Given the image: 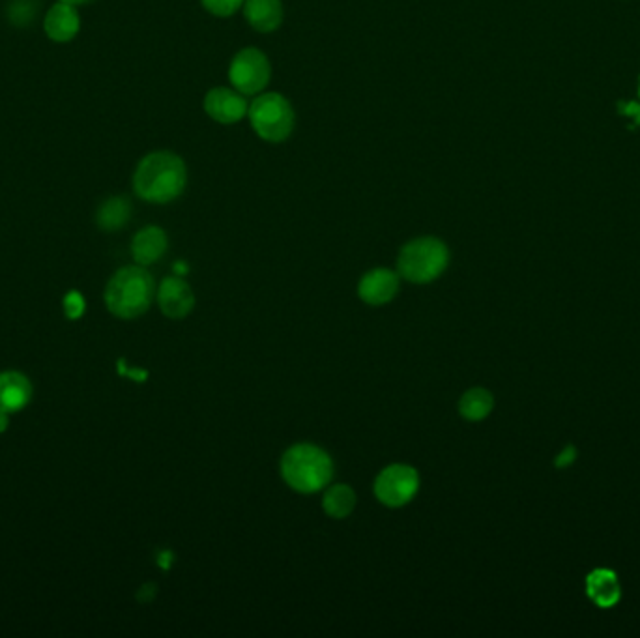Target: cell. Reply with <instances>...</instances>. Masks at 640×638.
Instances as JSON below:
<instances>
[{
    "mask_svg": "<svg viewBox=\"0 0 640 638\" xmlns=\"http://www.w3.org/2000/svg\"><path fill=\"white\" fill-rule=\"evenodd\" d=\"M618 111H620L622 115L635 116V120H637V124H640V103H637V102L620 103V105H618Z\"/></svg>",
    "mask_w": 640,
    "mask_h": 638,
    "instance_id": "23",
    "label": "cell"
},
{
    "mask_svg": "<svg viewBox=\"0 0 640 638\" xmlns=\"http://www.w3.org/2000/svg\"><path fill=\"white\" fill-rule=\"evenodd\" d=\"M158 594V588L154 586V584H145L141 590H139V595H137V599L139 601H152L154 597Z\"/></svg>",
    "mask_w": 640,
    "mask_h": 638,
    "instance_id": "24",
    "label": "cell"
},
{
    "mask_svg": "<svg viewBox=\"0 0 640 638\" xmlns=\"http://www.w3.org/2000/svg\"><path fill=\"white\" fill-rule=\"evenodd\" d=\"M158 304L165 317L180 320L193 311L195 296L182 277H165L158 289Z\"/></svg>",
    "mask_w": 640,
    "mask_h": 638,
    "instance_id": "10",
    "label": "cell"
},
{
    "mask_svg": "<svg viewBox=\"0 0 640 638\" xmlns=\"http://www.w3.org/2000/svg\"><path fill=\"white\" fill-rule=\"evenodd\" d=\"M10 425V418H8V412L6 410H0V435L8 429Z\"/></svg>",
    "mask_w": 640,
    "mask_h": 638,
    "instance_id": "25",
    "label": "cell"
},
{
    "mask_svg": "<svg viewBox=\"0 0 640 638\" xmlns=\"http://www.w3.org/2000/svg\"><path fill=\"white\" fill-rule=\"evenodd\" d=\"M575 459H577V448L573 444H568L564 450L560 451V455L554 459V466L556 468H568V466L575 463Z\"/></svg>",
    "mask_w": 640,
    "mask_h": 638,
    "instance_id": "22",
    "label": "cell"
},
{
    "mask_svg": "<svg viewBox=\"0 0 640 638\" xmlns=\"http://www.w3.org/2000/svg\"><path fill=\"white\" fill-rule=\"evenodd\" d=\"M184 262H176L175 270L176 272H180V274H186L188 272V266H182Z\"/></svg>",
    "mask_w": 640,
    "mask_h": 638,
    "instance_id": "27",
    "label": "cell"
},
{
    "mask_svg": "<svg viewBox=\"0 0 640 638\" xmlns=\"http://www.w3.org/2000/svg\"><path fill=\"white\" fill-rule=\"evenodd\" d=\"M356 493L354 489L345 485V483H335V485H328L324 496H322V509L328 517L332 519H347L350 513L356 508Z\"/></svg>",
    "mask_w": 640,
    "mask_h": 638,
    "instance_id": "17",
    "label": "cell"
},
{
    "mask_svg": "<svg viewBox=\"0 0 640 638\" xmlns=\"http://www.w3.org/2000/svg\"><path fill=\"white\" fill-rule=\"evenodd\" d=\"M169 246L167 234L156 225H148L137 232L131 240V255L139 266H150L160 261Z\"/></svg>",
    "mask_w": 640,
    "mask_h": 638,
    "instance_id": "12",
    "label": "cell"
},
{
    "mask_svg": "<svg viewBox=\"0 0 640 638\" xmlns=\"http://www.w3.org/2000/svg\"><path fill=\"white\" fill-rule=\"evenodd\" d=\"M639 94H640V79H639Z\"/></svg>",
    "mask_w": 640,
    "mask_h": 638,
    "instance_id": "28",
    "label": "cell"
},
{
    "mask_svg": "<svg viewBox=\"0 0 640 638\" xmlns=\"http://www.w3.org/2000/svg\"><path fill=\"white\" fill-rule=\"evenodd\" d=\"M420 474L410 464H390L380 472L373 491L382 506L405 508L420 491Z\"/></svg>",
    "mask_w": 640,
    "mask_h": 638,
    "instance_id": "6",
    "label": "cell"
},
{
    "mask_svg": "<svg viewBox=\"0 0 640 638\" xmlns=\"http://www.w3.org/2000/svg\"><path fill=\"white\" fill-rule=\"evenodd\" d=\"M401 276L388 268H375L367 272L358 283V296L367 305H386L392 302L399 292Z\"/></svg>",
    "mask_w": 640,
    "mask_h": 638,
    "instance_id": "9",
    "label": "cell"
},
{
    "mask_svg": "<svg viewBox=\"0 0 640 638\" xmlns=\"http://www.w3.org/2000/svg\"><path fill=\"white\" fill-rule=\"evenodd\" d=\"M85 305L87 304H85L83 294H81V292H77V290H72V292H68V294H66L64 302H62L64 315H66L70 320H77L79 317H83V313H85Z\"/></svg>",
    "mask_w": 640,
    "mask_h": 638,
    "instance_id": "21",
    "label": "cell"
},
{
    "mask_svg": "<svg viewBox=\"0 0 640 638\" xmlns=\"http://www.w3.org/2000/svg\"><path fill=\"white\" fill-rule=\"evenodd\" d=\"M6 14L14 27H27L36 17V4L32 0H12Z\"/></svg>",
    "mask_w": 640,
    "mask_h": 638,
    "instance_id": "19",
    "label": "cell"
},
{
    "mask_svg": "<svg viewBox=\"0 0 640 638\" xmlns=\"http://www.w3.org/2000/svg\"><path fill=\"white\" fill-rule=\"evenodd\" d=\"M131 218L130 199L124 195H113L105 199L98 212H96V223L105 232H117L128 225Z\"/></svg>",
    "mask_w": 640,
    "mask_h": 638,
    "instance_id": "16",
    "label": "cell"
},
{
    "mask_svg": "<svg viewBox=\"0 0 640 638\" xmlns=\"http://www.w3.org/2000/svg\"><path fill=\"white\" fill-rule=\"evenodd\" d=\"M204 111L219 124H236L248 116L249 105L246 96L236 88H212L204 98Z\"/></svg>",
    "mask_w": 640,
    "mask_h": 638,
    "instance_id": "8",
    "label": "cell"
},
{
    "mask_svg": "<svg viewBox=\"0 0 640 638\" xmlns=\"http://www.w3.org/2000/svg\"><path fill=\"white\" fill-rule=\"evenodd\" d=\"M156 285L145 266H128L109 279L105 305L118 319L131 320L145 315L154 300Z\"/></svg>",
    "mask_w": 640,
    "mask_h": 638,
    "instance_id": "3",
    "label": "cell"
},
{
    "mask_svg": "<svg viewBox=\"0 0 640 638\" xmlns=\"http://www.w3.org/2000/svg\"><path fill=\"white\" fill-rule=\"evenodd\" d=\"M270 77H272L270 60L257 47H246L238 51L231 60V66H229L231 85L246 98L259 96L262 90L268 87Z\"/></svg>",
    "mask_w": 640,
    "mask_h": 638,
    "instance_id": "7",
    "label": "cell"
},
{
    "mask_svg": "<svg viewBox=\"0 0 640 638\" xmlns=\"http://www.w3.org/2000/svg\"><path fill=\"white\" fill-rule=\"evenodd\" d=\"M131 184L135 195L145 203H173L186 189L188 169L175 152L156 150L137 163Z\"/></svg>",
    "mask_w": 640,
    "mask_h": 638,
    "instance_id": "1",
    "label": "cell"
},
{
    "mask_svg": "<svg viewBox=\"0 0 640 638\" xmlns=\"http://www.w3.org/2000/svg\"><path fill=\"white\" fill-rule=\"evenodd\" d=\"M450 249L435 236H420L401 247L397 257V274L408 283L429 285L446 272Z\"/></svg>",
    "mask_w": 640,
    "mask_h": 638,
    "instance_id": "4",
    "label": "cell"
},
{
    "mask_svg": "<svg viewBox=\"0 0 640 638\" xmlns=\"http://www.w3.org/2000/svg\"><path fill=\"white\" fill-rule=\"evenodd\" d=\"M249 122L255 133L266 143H283L294 130V109L279 92L259 94L249 105Z\"/></svg>",
    "mask_w": 640,
    "mask_h": 638,
    "instance_id": "5",
    "label": "cell"
},
{
    "mask_svg": "<svg viewBox=\"0 0 640 638\" xmlns=\"http://www.w3.org/2000/svg\"><path fill=\"white\" fill-rule=\"evenodd\" d=\"M32 386L29 378L17 371L0 373V410L15 414L29 405Z\"/></svg>",
    "mask_w": 640,
    "mask_h": 638,
    "instance_id": "13",
    "label": "cell"
},
{
    "mask_svg": "<svg viewBox=\"0 0 640 638\" xmlns=\"http://www.w3.org/2000/svg\"><path fill=\"white\" fill-rule=\"evenodd\" d=\"M244 17L251 29L268 34L279 29L283 23V4L281 0H246Z\"/></svg>",
    "mask_w": 640,
    "mask_h": 638,
    "instance_id": "14",
    "label": "cell"
},
{
    "mask_svg": "<svg viewBox=\"0 0 640 638\" xmlns=\"http://www.w3.org/2000/svg\"><path fill=\"white\" fill-rule=\"evenodd\" d=\"M206 12L216 17H231L236 14L246 0H201Z\"/></svg>",
    "mask_w": 640,
    "mask_h": 638,
    "instance_id": "20",
    "label": "cell"
},
{
    "mask_svg": "<svg viewBox=\"0 0 640 638\" xmlns=\"http://www.w3.org/2000/svg\"><path fill=\"white\" fill-rule=\"evenodd\" d=\"M495 408L493 393L485 388H470L459 399V414L466 421H481L489 418Z\"/></svg>",
    "mask_w": 640,
    "mask_h": 638,
    "instance_id": "18",
    "label": "cell"
},
{
    "mask_svg": "<svg viewBox=\"0 0 640 638\" xmlns=\"http://www.w3.org/2000/svg\"><path fill=\"white\" fill-rule=\"evenodd\" d=\"M588 597L601 609H611L622 595V588L616 573L611 569H596L586 579Z\"/></svg>",
    "mask_w": 640,
    "mask_h": 638,
    "instance_id": "15",
    "label": "cell"
},
{
    "mask_svg": "<svg viewBox=\"0 0 640 638\" xmlns=\"http://www.w3.org/2000/svg\"><path fill=\"white\" fill-rule=\"evenodd\" d=\"M281 478L294 493L315 494L324 491L334 478L332 457L315 444H294L283 453Z\"/></svg>",
    "mask_w": 640,
    "mask_h": 638,
    "instance_id": "2",
    "label": "cell"
},
{
    "mask_svg": "<svg viewBox=\"0 0 640 638\" xmlns=\"http://www.w3.org/2000/svg\"><path fill=\"white\" fill-rule=\"evenodd\" d=\"M81 30V17L77 12V6L57 2L53 4L44 17L45 36L55 44H68L73 38H77Z\"/></svg>",
    "mask_w": 640,
    "mask_h": 638,
    "instance_id": "11",
    "label": "cell"
},
{
    "mask_svg": "<svg viewBox=\"0 0 640 638\" xmlns=\"http://www.w3.org/2000/svg\"><path fill=\"white\" fill-rule=\"evenodd\" d=\"M59 2H66V4H72V6H85V4H90V2H94V0H59Z\"/></svg>",
    "mask_w": 640,
    "mask_h": 638,
    "instance_id": "26",
    "label": "cell"
}]
</instances>
